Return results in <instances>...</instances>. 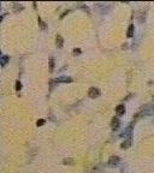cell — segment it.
Listing matches in <instances>:
<instances>
[{
    "mask_svg": "<svg viewBox=\"0 0 154 173\" xmlns=\"http://www.w3.org/2000/svg\"><path fill=\"white\" fill-rule=\"evenodd\" d=\"M53 69H54V59L51 58L49 59V70H51V72L53 71Z\"/></svg>",
    "mask_w": 154,
    "mask_h": 173,
    "instance_id": "8fae6325",
    "label": "cell"
},
{
    "mask_svg": "<svg viewBox=\"0 0 154 173\" xmlns=\"http://www.w3.org/2000/svg\"><path fill=\"white\" fill-rule=\"evenodd\" d=\"M134 30H135V29H134V25H129V29H128V32H126V36H128V37H132V36H134Z\"/></svg>",
    "mask_w": 154,
    "mask_h": 173,
    "instance_id": "9c48e42d",
    "label": "cell"
},
{
    "mask_svg": "<svg viewBox=\"0 0 154 173\" xmlns=\"http://www.w3.org/2000/svg\"><path fill=\"white\" fill-rule=\"evenodd\" d=\"M63 44H64V40H63L62 35H57V46H58V48H62Z\"/></svg>",
    "mask_w": 154,
    "mask_h": 173,
    "instance_id": "52a82bcc",
    "label": "cell"
},
{
    "mask_svg": "<svg viewBox=\"0 0 154 173\" xmlns=\"http://www.w3.org/2000/svg\"><path fill=\"white\" fill-rule=\"evenodd\" d=\"M131 130H132V126H129L128 129H126L125 131H124V132H123V135H122V136H124V137L129 136V133H131Z\"/></svg>",
    "mask_w": 154,
    "mask_h": 173,
    "instance_id": "30bf717a",
    "label": "cell"
},
{
    "mask_svg": "<svg viewBox=\"0 0 154 173\" xmlns=\"http://www.w3.org/2000/svg\"><path fill=\"white\" fill-rule=\"evenodd\" d=\"M39 24L41 25V28H42V29H46V25H45L44 22L41 21V18H40V17H39Z\"/></svg>",
    "mask_w": 154,
    "mask_h": 173,
    "instance_id": "9a60e30c",
    "label": "cell"
},
{
    "mask_svg": "<svg viewBox=\"0 0 154 173\" xmlns=\"http://www.w3.org/2000/svg\"><path fill=\"white\" fill-rule=\"evenodd\" d=\"M88 95H89V97H92V99L98 97L100 95L99 89H96V88H90V89L88 90Z\"/></svg>",
    "mask_w": 154,
    "mask_h": 173,
    "instance_id": "7a4b0ae2",
    "label": "cell"
},
{
    "mask_svg": "<svg viewBox=\"0 0 154 173\" xmlns=\"http://www.w3.org/2000/svg\"><path fill=\"white\" fill-rule=\"evenodd\" d=\"M36 124H37V126H42V125L45 124V119H40V120H37V123H36Z\"/></svg>",
    "mask_w": 154,
    "mask_h": 173,
    "instance_id": "5bb4252c",
    "label": "cell"
},
{
    "mask_svg": "<svg viewBox=\"0 0 154 173\" xmlns=\"http://www.w3.org/2000/svg\"><path fill=\"white\" fill-rule=\"evenodd\" d=\"M131 142H132L131 137H129L126 141H124V142H123V144H122V149H126V148H129V147L131 146Z\"/></svg>",
    "mask_w": 154,
    "mask_h": 173,
    "instance_id": "8992f818",
    "label": "cell"
},
{
    "mask_svg": "<svg viewBox=\"0 0 154 173\" xmlns=\"http://www.w3.org/2000/svg\"><path fill=\"white\" fill-rule=\"evenodd\" d=\"M119 158L118 156H111L110 160H109V163H110L111 167H116V166H118V163H119Z\"/></svg>",
    "mask_w": 154,
    "mask_h": 173,
    "instance_id": "3957f363",
    "label": "cell"
},
{
    "mask_svg": "<svg viewBox=\"0 0 154 173\" xmlns=\"http://www.w3.org/2000/svg\"><path fill=\"white\" fill-rule=\"evenodd\" d=\"M57 83H71L72 82V78L71 77H67V76H62V77H58L55 79Z\"/></svg>",
    "mask_w": 154,
    "mask_h": 173,
    "instance_id": "6da1fadb",
    "label": "cell"
},
{
    "mask_svg": "<svg viewBox=\"0 0 154 173\" xmlns=\"http://www.w3.org/2000/svg\"><path fill=\"white\" fill-rule=\"evenodd\" d=\"M21 89H22V83L19 81H17L16 82V90H21Z\"/></svg>",
    "mask_w": 154,
    "mask_h": 173,
    "instance_id": "4fadbf2b",
    "label": "cell"
},
{
    "mask_svg": "<svg viewBox=\"0 0 154 173\" xmlns=\"http://www.w3.org/2000/svg\"><path fill=\"white\" fill-rule=\"evenodd\" d=\"M64 165H74V160L72 159H65L64 160Z\"/></svg>",
    "mask_w": 154,
    "mask_h": 173,
    "instance_id": "7c38bea8",
    "label": "cell"
},
{
    "mask_svg": "<svg viewBox=\"0 0 154 173\" xmlns=\"http://www.w3.org/2000/svg\"><path fill=\"white\" fill-rule=\"evenodd\" d=\"M119 119L118 118H112V121H111V128H112V130H117L118 128H119Z\"/></svg>",
    "mask_w": 154,
    "mask_h": 173,
    "instance_id": "277c9868",
    "label": "cell"
},
{
    "mask_svg": "<svg viewBox=\"0 0 154 173\" xmlns=\"http://www.w3.org/2000/svg\"><path fill=\"white\" fill-rule=\"evenodd\" d=\"M9 60H10V58H9L7 55H2V57H1V61H0V64H1V66L4 67L5 65L7 64V61H9Z\"/></svg>",
    "mask_w": 154,
    "mask_h": 173,
    "instance_id": "ba28073f",
    "label": "cell"
},
{
    "mask_svg": "<svg viewBox=\"0 0 154 173\" xmlns=\"http://www.w3.org/2000/svg\"><path fill=\"white\" fill-rule=\"evenodd\" d=\"M75 54H77V53H81V51L79 49H75V52H74Z\"/></svg>",
    "mask_w": 154,
    "mask_h": 173,
    "instance_id": "2e32d148",
    "label": "cell"
},
{
    "mask_svg": "<svg viewBox=\"0 0 154 173\" xmlns=\"http://www.w3.org/2000/svg\"><path fill=\"white\" fill-rule=\"evenodd\" d=\"M116 113H117L118 116H123V114L125 113V106H124V105L117 106V107H116Z\"/></svg>",
    "mask_w": 154,
    "mask_h": 173,
    "instance_id": "5b68a950",
    "label": "cell"
}]
</instances>
